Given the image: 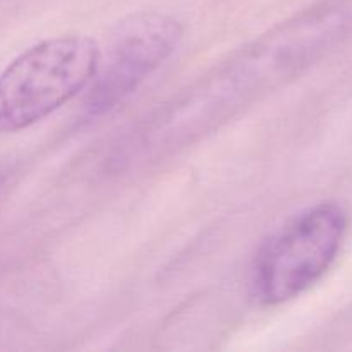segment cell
<instances>
[{
    "label": "cell",
    "mask_w": 352,
    "mask_h": 352,
    "mask_svg": "<svg viewBox=\"0 0 352 352\" xmlns=\"http://www.w3.org/2000/svg\"><path fill=\"white\" fill-rule=\"evenodd\" d=\"M100 45L86 34L47 38L0 72V133H19L43 120L93 81Z\"/></svg>",
    "instance_id": "cell-1"
},
{
    "label": "cell",
    "mask_w": 352,
    "mask_h": 352,
    "mask_svg": "<svg viewBox=\"0 0 352 352\" xmlns=\"http://www.w3.org/2000/svg\"><path fill=\"white\" fill-rule=\"evenodd\" d=\"M349 217L336 201L302 210L272 234L254 256L250 291L261 306L305 294L332 268L347 236Z\"/></svg>",
    "instance_id": "cell-2"
},
{
    "label": "cell",
    "mask_w": 352,
    "mask_h": 352,
    "mask_svg": "<svg viewBox=\"0 0 352 352\" xmlns=\"http://www.w3.org/2000/svg\"><path fill=\"white\" fill-rule=\"evenodd\" d=\"M181 40V23L167 14L138 12L120 21L89 82L85 103L89 116L110 112L129 98L172 57Z\"/></svg>",
    "instance_id": "cell-3"
}]
</instances>
